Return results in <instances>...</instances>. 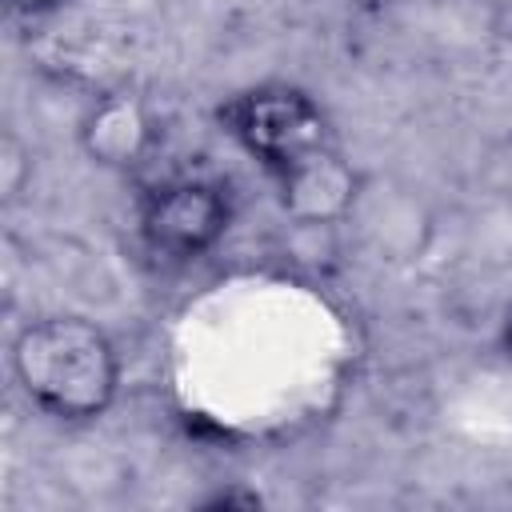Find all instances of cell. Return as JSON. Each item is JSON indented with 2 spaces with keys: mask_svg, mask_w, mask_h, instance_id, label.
I'll return each instance as SVG.
<instances>
[{
  "mask_svg": "<svg viewBox=\"0 0 512 512\" xmlns=\"http://www.w3.org/2000/svg\"><path fill=\"white\" fill-rule=\"evenodd\" d=\"M12 376L44 416L84 424L104 416L116 400L120 356L100 324L60 312L20 328L12 344Z\"/></svg>",
  "mask_w": 512,
  "mask_h": 512,
  "instance_id": "obj_2",
  "label": "cell"
},
{
  "mask_svg": "<svg viewBox=\"0 0 512 512\" xmlns=\"http://www.w3.org/2000/svg\"><path fill=\"white\" fill-rule=\"evenodd\" d=\"M232 224V192L220 176H168L140 196V240L164 264L208 256Z\"/></svg>",
  "mask_w": 512,
  "mask_h": 512,
  "instance_id": "obj_3",
  "label": "cell"
},
{
  "mask_svg": "<svg viewBox=\"0 0 512 512\" xmlns=\"http://www.w3.org/2000/svg\"><path fill=\"white\" fill-rule=\"evenodd\" d=\"M60 4H68V0H8V8L20 16H44V12H56Z\"/></svg>",
  "mask_w": 512,
  "mask_h": 512,
  "instance_id": "obj_5",
  "label": "cell"
},
{
  "mask_svg": "<svg viewBox=\"0 0 512 512\" xmlns=\"http://www.w3.org/2000/svg\"><path fill=\"white\" fill-rule=\"evenodd\" d=\"M504 356L512 360V320H508V328H504Z\"/></svg>",
  "mask_w": 512,
  "mask_h": 512,
  "instance_id": "obj_6",
  "label": "cell"
},
{
  "mask_svg": "<svg viewBox=\"0 0 512 512\" xmlns=\"http://www.w3.org/2000/svg\"><path fill=\"white\" fill-rule=\"evenodd\" d=\"M224 132L268 172L280 204L300 220L352 208V172L340 160L328 112L292 84H260L216 108Z\"/></svg>",
  "mask_w": 512,
  "mask_h": 512,
  "instance_id": "obj_1",
  "label": "cell"
},
{
  "mask_svg": "<svg viewBox=\"0 0 512 512\" xmlns=\"http://www.w3.org/2000/svg\"><path fill=\"white\" fill-rule=\"evenodd\" d=\"M152 140V124L144 116V108L128 96H112L104 100L100 108H92L88 124H84V144L88 152L100 160V164H112V168H124V164H136L144 156Z\"/></svg>",
  "mask_w": 512,
  "mask_h": 512,
  "instance_id": "obj_4",
  "label": "cell"
}]
</instances>
